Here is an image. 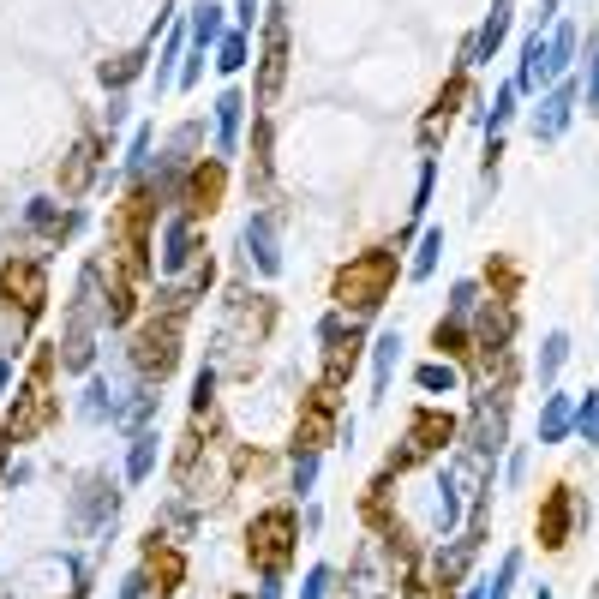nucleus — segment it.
Returning <instances> with one entry per match:
<instances>
[{
  "instance_id": "obj_17",
  "label": "nucleus",
  "mask_w": 599,
  "mask_h": 599,
  "mask_svg": "<svg viewBox=\"0 0 599 599\" xmlns=\"http://www.w3.org/2000/svg\"><path fill=\"white\" fill-rule=\"evenodd\" d=\"M516 96H522V90H516V78H510V84H498V96H492V108H486V138H498V132L510 126V114H516Z\"/></svg>"
},
{
  "instance_id": "obj_20",
  "label": "nucleus",
  "mask_w": 599,
  "mask_h": 599,
  "mask_svg": "<svg viewBox=\"0 0 599 599\" xmlns=\"http://www.w3.org/2000/svg\"><path fill=\"white\" fill-rule=\"evenodd\" d=\"M564 534H570V492H552V504H546V546H564Z\"/></svg>"
},
{
  "instance_id": "obj_32",
  "label": "nucleus",
  "mask_w": 599,
  "mask_h": 599,
  "mask_svg": "<svg viewBox=\"0 0 599 599\" xmlns=\"http://www.w3.org/2000/svg\"><path fill=\"white\" fill-rule=\"evenodd\" d=\"M6 384H12V360H0V390H6Z\"/></svg>"
},
{
  "instance_id": "obj_2",
  "label": "nucleus",
  "mask_w": 599,
  "mask_h": 599,
  "mask_svg": "<svg viewBox=\"0 0 599 599\" xmlns=\"http://www.w3.org/2000/svg\"><path fill=\"white\" fill-rule=\"evenodd\" d=\"M576 102H582V90H576V78H558L546 96H540V108H534V138H564V126H570V114H576Z\"/></svg>"
},
{
  "instance_id": "obj_22",
  "label": "nucleus",
  "mask_w": 599,
  "mask_h": 599,
  "mask_svg": "<svg viewBox=\"0 0 599 599\" xmlns=\"http://www.w3.org/2000/svg\"><path fill=\"white\" fill-rule=\"evenodd\" d=\"M312 480H318V450H300L294 456V498H312Z\"/></svg>"
},
{
  "instance_id": "obj_18",
  "label": "nucleus",
  "mask_w": 599,
  "mask_h": 599,
  "mask_svg": "<svg viewBox=\"0 0 599 599\" xmlns=\"http://www.w3.org/2000/svg\"><path fill=\"white\" fill-rule=\"evenodd\" d=\"M438 252H444V228H426V234H420V252H414V264H408V276L426 282V276L438 270Z\"/></svg>"
},
{
  "instance_id": "obj_13",
  "label": "nucleus",
  "mask_w": 599,
  "mask_h": 599,
  "mask_svg": "<svg viewBox=\"0 0 599 599\" xmlns=\"http://www.w3.org/2000/svg\"><path fill=\"white\" fill-rule=\"evenodd\" d=\"M570 60H576V30H570V24H558V30L546 36V72H552V84L570 72Z\"/></svg>"
},
{
  "instance_id": "obj_12",
  "label": "nucleus",
  "mask_w": 599,
  "mask_h": 599,
  "mask_svg": "<svg viewBox=\"0 0 599 599\" xmlns=\"http://www.w3.org/2000/svg\"><path fill=\"white\" fill-rule=\"evenodd\" d=\"M156 444H162L156 432H138V438H132V456H126V480H132V486H144V480L156 474V456H162Z\"/></svg>"
},
{
  "instance_id": "obj_26",
  "label": "nucleus",
  "mask_w": 599,
  "mask_h": 599,
  "mask_svg": "<svg viewBox=\"0 0 599 599\" xmlns=\"http://www.w3.org/2000/svg\"><path fill=\"white\" fill-rule=\"evenodd\" d=\"M330 594V564H312L306 582H300V599H324Z\"/></svg>"
},
{
  "instance_id": "obj_15",
  "label": "nucleus",
  "mask_w": 599,
  "mask_h": 599,
  "mask_svg": "<svg viewBox=\"0 0 599 599\" xmlns=\"http://www.w3.org/2000/svg\"><path fill=\"white\" fill-rule=\"evenodd\" d=\"M414 384H420L426 396H450V390H456L462 378H456V366H450V360H426V366L414 372Z\"/></svg>"
},
{
  "instance_id": "obj_8",
  "label": "nucleus",
  "mask_w": 599,
  "mask_h": 599,
  "mask_svg": "<svg viewBox=\"0 0 599 599\" xmlns=\"http://www.w3.org/2000/svg\"><path fill=\"white\" fill-rule=\"evenodd\" d=\"M240 120H246V96H240V90H222V96H216V150H222V156L240 150Z\"/></svg>"
},
{
  "instance_id": "obj_33",
  "label": "nucleus",
  "mask_w": 599,
  "mask_h": 599,
  "mask_svg": "<svg viewBox=\"0 0 599 599\" xmlns=\"http://www.w3.org/2000/svg\"><path fill=\"white\" fill-rule=\"evenodd\" d=\"M534 599H552V588H534Z\"/></svg>"
},
{
  "instance_id": "obj_4",
  "label": "nucleus",
  "mask_w": 599,
  "mask_h": 599,
  "mask_svg": "<svg viewBox=\"0 0 599 599\" xmlns=\"http://www.w3.org/2000/svg\"><path fill=\"white\" fill-rule=\"evenodd\" d=\"M192 252H198V222L192 216H168V228H162V270L180 276L192 264Z\"/></svg>"
},
{
  "instance_id": "obj_11",
  "label": "nucleus",
  "mask_w": 599,
  "mask_h": 599,
  "mask_svg": "<svg viewBox=\"0 0 599 599\" xmlns=\"http://www.w3.org/2000/svg\"><path fill=\"white\" fill-rule=\"evenodd\" d=\"M564 360H570V336H564V330H552V336L540 342V360H534V378H540V390H552V384H558Z\"/></svg>"
},
{
  "instance_id": "obj_9",
  "label": "nucleus",
  "mask_w": 599,
  "mask_h": 599,
  "mask_svg": "<svg viewBox=\"0 0 599 599\" xmlns=\"http://www.w3.org/2000/svg\"><path fill=\"white\" fill-rule=\"evenodd\" d=\"M576 432V402L570 396H546V408H540V444H564Z\"/></svg>"
},
{
  "instance_id": "obj_31",
  "label": "nucleus",
  "mask_w": 599,
  "mask_h": 599,
  "mask_svg": "<svg viewBox=\"0 0 599 599\" xmlns=\"http://www.w3.org/2000/svg\"><path fill=\"white\" fill-rule=\"evenodd\" d=\"M234 18H240V30H246V24L258 18V0H234Z\"/></svg>"
},
{
  "instance_id": "obj_25",
  "label": "nucleus",
  "mask_w": 599,
  "mask_h": 599,
  "mask_svg": "<svg viewBox=\"0 0 599 599\" xmlns=\"http://www.w3.org/2000/svg\"><path fill=\"white\" fill-rule=\"evenodd\" d=\"M432 180H438V162L426 156V162H420V186H414V216H426V204H432Z\"/></svg>"
},
{
  "instance_id": "obj_3",
  "label": "nucleus",
  "mask_w": 599,
  "mask_h": 599,
  "mask_svg": "<svg viewBox=\"0 0 599 599\" xmlns=\"http://www.w3.org/2000/svg\"><path fill=\"white\" fill-rule=\"evenodd\" d=\"M246 258H252L264 276L282 270V240H276V216H270V210H258V216L246 222Z\"/></svg>"
},
{
  "instance_id": "obj_7",
  "label": "nucleus",
  "mask_w": 599,
  "mask_h": 599,
  "mask_svg": "<svg viewBox=\"0 0 599 599\" xmlns=\"http://www.w3.org/2000/svg\"><path fill=\"white\" fill-rule=\"evenodd\" d=\"M222 30H228V24H222V6H216V0H198V6H192V24H186V48L204 60V54L222 42Z\"/></svg>"
},
{
  "instance_id": "obj_16",
  "label": "nucleus",
  "mask_w": 599,
  "mask_h": 599,
  "mask_svg": "<svg viewBox=\"0 0 599 599\" xmlns=\"http://www.w3.org/2000/svg\"><path fill=\"white\" fill-rule=\"evenodd\" d=\"M246 54H252L246 30H222V42H216V72H240V66H246Z\"/></svg>"
},
{
  "instance_id": "obj_14",
  "label": "nucleus",
  "mask_w": 599,
  "mask_h": 599,
  "mask_svg": "<svg viewBox=\"0 0 599 599\" xmlns=\"http://www.w3.org/2000/svg\"><path fill=\"white\" fill-rule=\"evenodd\" d=\"M456 522H462V492H456V474L444 468V474H438V534L450 540Z\"/></svg>"
},
{
  "instance_id": "obj_1",
  "label": "nucleus",
  "mask_w": 599,
  "mask_h": 599,
  "mask_svg": "<svg viewBox=\"0 0 599 599\" xmlns=\"http://www.w3.org/2000/svg\"><path fill=\"white\" fill-rule=\"evenodd\" d=\"M390 270H396V258L390 252H372V258H360L354 270H342V306L354 300V312H372L378 300H384V282H390Z\"/></svg>"
},
{
  "instance_id": "obj_21",
  "label": "nucleus",
  "mask_w": 599,
  "mask_h": 599,
  "mask_svg": "<svg viewBox=\"0 0 599 599\" xmlns=\"http://www.w3.org/2000/svg\"><path fill=\"white\" fill-rule=\"evenodd\" d=\"M576 432H582V444H599V384L576 402Z\"/></svg>"
},
{
  "instance_id": "obj_19",
  "label": "nucleus",
  "mask_w": 599,
  "mask_h": 599,
  "mask_svg": "<svg viewBox=\"0 0 599 599\" xmlns=\"http://www.w3.org/2000/svg\"><path fill=\"white\" fill-rule=\"evenodd\" d=\"M516 576H522V552H504L498 576H486V599H510L516 594Z\"/></svg>"
},
{
  "instance_id": "obj_30",
  "label": "nucleus",
  "mask_w": 599,
  "mask_h": 599,
  "mask_svg": "<svg viewBox=\"0 0 599 599\" xmlns=\"http://www.w3.org/2000/svg\"><path fill=\"white\" fill-rule=\"evenodd\" d=\"M522 474H528V450H516V456H510V486H522Z\"/></svg>"
},
{
  "instance_id": "obj_29",
  "label": "nucleus",
  "mask_w": 599,
  "mask_h": 599,
  "mask_svg": "<svg viewBox=\"0 0 599 599\" xmlns=\"http://www.w3.org/2000/svg\"><path fill=\"white\" fill-rule=\"evenodd\" d=\"M144 588H150L144 576H126V582H120V599H144Z\"/></svg>"
},
{
  "instance_id": "obj_24",
  "label": "nucleus",
  "mask_w": 599,
  "mask_h": 599,
  "mask_svg": "<svg viewBox=\"0 0 599 599\" xmlns=\"http://www.w3.org/2000/svg\"><path fill=\"white\" fill-rule=\"evenodd\" d=\"M144 162H150V126H138V132H132V150H126V174H144Z\"/></svg>"
},
{
  "instance_id": "obj_23",
  "label": "nucleus",
  "mask_w": 599,
  "mask_h": 599,
  "mask_svg": "<svg viewBox=\"0 0 599 599\" xmlns=\"http://www.w3.org/2000/svg\"><path fill=\"white\" fill-rule=\"evenodd\" d=\"M474 306H480V282H468V276H462V282L450 288V318H468Z\"/></svg>"
},
{
  "instance_id": "obj_10",
  "label": "nucleus",
  "mask_w": 599,
  "mask_h": 599,
  "mask_svg": "<svg viewBox=\"0 0 599 599\" xmlns=\"http://www.w3.org/2000/svg\"><path fill=\"white\" fill-rule=\"evenodd\" d=\"M396 360H402V330H384V336L372 342V396H384V390H390Z\"/></svg>"
},
{
  "instance_id": "obj_34",
  "label": "nucleus",
  "mask_w": 599,
  "mask_h": 599,
  "mask_svg": "<svg viewBox=\"0 0 599 599\" xmlns=\"http://www.w3.org/2000/svg\"><path fill=\"white\" fill-rule=\"evenodd\" d=\"M594 599H599V588H594Z\"/></svg>"
},
{
  "instance_id": "obj_28",
  "label": "nucleus",
  "mask_w": 599,
  "mask_h": 599,
  "mask_svg": "<svg viewBox=\"0 0 599 599\" xmlns=\"http://www.w3.org/2000/svg\"><path fill=\"white\" fill-rule=\"evenodd\" d=\"M258 599H282V576H276V570H264V582H258Z\"/></svg>"
},
{
  "instance_id": "obj_5",
  "label": "nucleus",
  "mask_w": 599,
  "mask_h": 599,
  "mask_svg": "<svg viewBox=\"0 0 599 599\" xmlns=\"http://www.w3.org/2000/svg\"><path fill=\"white\" fill-rule=\"evenodd\" d=\"M504 36H510V0H492V18L480 24V36L462 48L468 54V66H492V54L504 48Z\"/></svg>"
},
{
  "instance_id": "obj_6",
  "label": "nucleus",
  "mask_w": 599,
  "mask_h": 599,
  "mask_svg": "<svg viewBox=\"0 0 599 599\" xmlns=\"http://www.w3.org/2000/svg\"><path fill=\"white\" fill-rule=\"evenodd\" d=\"M288 528H294V522H288L282 510H276V516H264V522L252 528V552H258V564H264V570H282V558H288Z\"/></svg>"
},
{
  "instance_id": "obj_27",
  "label": "nucleus",
  "mask_w": 599,
  "mask_h": 599,
  "mask_svg": "<svg viewBox=\"0 0 599 599\" xmlns=\"http://www.w3.org/2000/svg\"><path fill=\"white\" fill-rule=\"evenodd\" d=\"M588 114H599V42H594V60H588Z\"/></svg>"
}]
</instances>
